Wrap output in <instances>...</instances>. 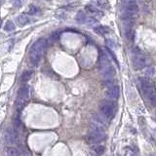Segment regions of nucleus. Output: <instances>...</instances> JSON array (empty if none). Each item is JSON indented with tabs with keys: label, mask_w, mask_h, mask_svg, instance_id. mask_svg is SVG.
<instances>
[{
	"label": "nucleus",
	"mask_w": 156,
	"mask_h": 156,
	"mask_svg": "<svg viewBox=\"0 0 156 156\" xmlns=\"http://www.w3.org/2000/svg\"><path fill=\"white\" fill-rule=\"evenodd\" d=\"M46 45L45 39H38L31 46L30 51V62L33 66H38L43 57V52Z\"/></svg>",
	"instance_id": "obj_1"
},
{
	"label": "nucleus",
	"mask_w": 156,
	"mask_h": 156,
	"mask_svg": "<svg viewBox=\"0 0 156 156\" xmlns=\"http://www.w3.org/2000/svg\"><path fill=\"white\" fill-rule=\"evenodd\" d=\"M138 84L141 89V92L146 98L147 100L151 103L152 105H155L156 100V94H155V89L153 86L152 82L147 78H138Z\"/></svg>",
	"instance_id": "obj_2"
},
{
	"label": "nucleus",
	"mask_w": 156,
	"mask_h": 156,
	"mask_svg": "<svg viewBox=\"0 0 156 156\" xmlns=\"http://www.w3.org/2000/svg\"><path fill=\"white\" fill-rule=\"evenodd\" d=\"M100 65L102 69V74L105 79H112L115 75V68L111 65L108 58L103 55L100 59Z\"/></svg>",
	"instance_id": "obj_3"
},
{
	"label": "nucleus",
	"mask_w": 156,
	"mask_h": 156,
	"mask_svg": "<svg viewBox=\"0 0 156 156\" xmlns=\"http://www.w3.org/2000/svg\"><path fill=\"white\" fill-rule=\"evenodd\" d=\"M30 98V88L27 85H22L18 91V98L16 100V106L19 109L24 108Z\"/></svg>",
	"instance_id": "obj_4"
},
{
	"label": "nucleus",
	"mask_w": 156,
	"mask_h": 156,
	"mask_svg": "<svg viewBox=\"0 0 156 156\" xmlns=\"http://www.w3.org/2000/svg\"><path fill=\"white\" fill-rule=\"evenodd\" d=\"M100 111L103 118L110 120L116 113V105L112 102H103L100 106Z\"/></svg>",
	"instance_id": "obj_5"
},
{
	"label": "nucleus",
	"mask_w": 156,
	"mask_h": 156,
	"mask_svg": "<svg viewBox=\"0 0 156 156\" xmlns=\"http://www.w3.org/2000/svg\"><path fill=\"white\" fill-rule=\"evenodd\" d=\"M150 63L151 62H150L149 58L141 54H136L133 58V65H134L136 69H141L145 66H148Z\"/></svg>",
	"instance_id": "obj_6"
},
{
	"label": "nucleus",
	"mask_w": 156,
	"mask_h": 156,
	"mask_svg": "<svg viewBox=\"0 0 156 156\" xmlns=\"http://www.w3.org/2000/svg\"><path fill=\"white\" fill-rule=\"evenodd\" d=\"M19 140L18 137V132L16 129H14L13 127H9L6 132H5V141H7V143L9 144H14L16 143Z\"/></svg>",
	"instance_id": "obj_7"
},
{
	"label": "nucleus",
	"mask_w": 156,
	"mask_h": 156,
	"mask_svg": "<svg viewBox=\"0 0 156 156\" xmlns=\"http://www.w3.org/2000/svg\"><path fill=\"white\" fill-rule=\"evenodd\" d=\"M119 94H120V89L117 85H115V84L108 87V89H106V91H105V97L110 100L118 99Z\"/></svg>",
	"instance_id": "obj_8"
},
{
	"label": "nucleus",
	"mask_w": 156,
	"mask_h": 156,
	"mask_svg": "<svg viewBox=\"0 0 156 156\" xmlns=\"http://www.w3.org/2000/svg\"><path fill=\"white\" fill-rule=\"evenodd\" d=\"M31 21H32L31 18H30V17H28L27 15H25V14L20 15L18 17V19H17V22H18L19 25H21V27H25V25L30 24Z\"/></svg>",
	"instance_id": "obj_9"
},
{
	"label": "nucleus",
	"mask_w": 156,
	"mask_h": 156,
	"mask_svg": "<svg viewBox=\"0 0 156 156\" xmlns=\"http://www.w3.org/2000/svg\"><path fill=\"white\" fill-rule=\"evenodd\" d=\"M94 31L100 35H105V34L109 32V28L106 27H103V25H98V27H94Z\"/></svg>",
	"instance_id": "obj_10"
},
{
	"label": "nucleus",
	"mask_w": 156,
	"mask_h": 156,
	"mask_svg": "<svg viewBox=\"0 0 156 156\" xmlns=\"http://www.w3.org/2000/svg\"><path fill=\"white\" fill-rule=\"evenodd\" d=\"M75 20H76L78 24H84L86 20H87V17H86V14L83 11H79L75 16Z\"/></svg>",
	"instance_id": "obj_11"
},
{
	"label": "nucleus",
	"mask_w": 156,
	"mask_h": 156,
	"mask_svg": "<svg viewBox=\"0 0 156 156\" xmlns=\"http://www.w3.org/2000/svg\"><path fill=\"white\" fill-rule=\"evenodd\" d=\"M31 75H32V72H31L30 70H25L22 72V77H21V81L22 82H27L28 80L31 78Z\"/></svg>",
	"instance_id": "obj_12"
},
{
	"label": "nucleus",
	"mask_w": 156,
	"mask_h": 156,
	"mask_svg": "<svg viewBox=\"0 0 156 156\" xmlns=\"http://www.w3.org/2000/svg\"><path fill=\"white\" fill-rule=\"evenodd\" d=\"M97 2H98V5L100 7L103 8V9H109V7H110L108 0H97Z\"/></svg>",
	"instance_id": "obj_13"
},
{
	"label": "nucleus",
	"mask_w": 156,
	"mask_h": 156,
	"mask_svg": "<svg viewBox=\"0 0 156 156\" xmlns=\"http://www.w3.org/2000/svg\"><path fill=\"white\" fill-rule=\"evenodd\" d=\"M14 30H15V25H14V22L12 21H8L4 25V30L10 32V31H13Z\"/></svg>",
	"instance_id": "obj_14"
},
{
	"label": "nucleus",
	"mask_w": 156,
	"mask_h": 156,
	"mask_svg": "<svg viewBox=\"0 0 156 156\" xmlns=\"http://www.w3.org/2000/svg\"><path fill=\"white\" fill-rule=\"evenodd\" d=\"M144 74H145L147 77H153L155 75V68L153 67V66H149V67H147L145 69Z\"/></svg>",
	"instance_id": "obj_15"
},
{
	"label": "nucleus",
	"mask_w": 156,
	"mask_h": 156,
	"mask_svg": "<svg viewBox=\"0 0 156 156\" xmlns=\"http://www.w3.org/2000/svg\"><path fill=\"white\" fill-rule=\"evenodd\" d=\"M7 153L9 156H21L20 155L19 150L17 148H14V147H10V148L7 150Z\"/></svg>",
	"instance_id": "obj_16"
},
{
	"label": "nucleus",
	"mask_w": 156,
	"mask_h": 156,
	"mask_svg": "<svg viewBox=\"0 0 156 156\" xmlns=\"http://www.w3.org/2000/svg\"><path fill=\"white\" fill-rule=\"evenodd\" d=\"M27 0H12V4L14 7L16 8H21L22 7V5L25 3Z\"/></svg>",
	"instance_id": "obj_17"
},
{
	"label": "nucleus",
	"mask_w": 156,
	"mask_h": 156,
	"mask_svg": "<svg viewBox=\"0 0 156 156\" xmlns=\"http://www.w3.org/2000/svg\"><path fill=\"white\" fill-rule=\"evenodd\" d=\"M39 12V9L37 8L35 5H31L30 7V9H28V14H30V15H35Z\"/></svg>",
	"instance_id": "obj_18"
},
{
	"label": "nucleus",
	"mask_w": 156,
	"mask_h": 156,
	"mask_svg": "<svg viewBox=\"0 0 156 156\" xmlns=\"http://www.w3.org/2000/svg\"><path fill=\"white\" fill-rule=\"evenodd\" d=\"M85 22H87L88 25H94V24H97L98 21H97L96 19H94V18H90V19L86 20Z\"/></svg>",
	"instance_id": "obj_19"
},
{
	"label": "nucleus",
	"mask_w": 156,
	"mask_h": 156,
	"mask_svg": "<svg viewBox=\"0 0 156 156\" xmlns=\"http://www.w3.org/2000/svg\"><path fill=\"white\" fill-rule=\"evenodd\" d=\"M22 128V123L20 122L19 119H16L15 120V129L16 130H20Z\"/></svg>",
	"instance_id": "obj_20"
},
{
	"label": "nucleus",
	"mask_w": 156,
	"mask_h": 156,
	"mask_svg": "<svg viewBox=\"0 0 156 156\" xmlns=\"http://www.w3.org/2000/svg\"><path fill=\"white\" fill-rule=\"evenodd\" d=\"M95 150H96V151L99 153V154H102V153L103 152V146H98V147H96V148H95Z\"/></svg>",
	"instance_id": "obj_21"
},
{
	"label": "nucleus",
	"mask_w": 156,
	"mask_h": 156,
	"mask_svg": "<svg viewBox=\"0 0 156 156\" xmlns=\"http://www.w3.org/2000/svg\"><path fill=\"white\" fill-rule=\"evenodd\" d=\"M122 1V4L125 5V4H129V3H132V2H135L136 0H121Z\"/></svg>",
	"instance_id": "obj_22"
},
{
	"label": "nucleus",
	"mask_w": 156,
	"mask_h": 156,
	"mask_svg": "<svg viewBox=\"0 0 156 156\" xmlns=\"http://www.w3.org/2000/svg\"><path fill=\"white\" fill-rule=\"evenodd\" d=\"M22 156H31V154L30 152H25V153H22Z\"/></svg>",
	"instance_id": "obj_23"
},
{
	"label": "nucleus",
	"mask_w": 156,
	"mask_h": 156,
	"mask_svg": "<svg viewBox=\"0 0 156 156\" xmlns=\"http://www.w3.org/2000/svg\"><path fill=\"white\" fill-rule=\"evenodd\" d=\"M1 25H2V21H1V19H0V27H1Z\"/></svg>",
	"instance_id": "obj_24"
},
{
	"label": "nucleus",
	"mask_w": 156,
	"mask_h": 156,
	"mask_svg": "<svg viewBox=\"0 0 156 156\" xmlns=\"http://www.w3.org/2000/svg\"><path fill=\"white\" fill-rule=\"evenodd\" d=\"M47 1H50V0H47Z\"/></svg>",
	"instance_id": "obj_25"
}]
</instances>
